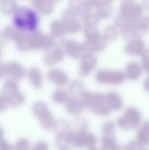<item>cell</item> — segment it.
I'll list each match as a JSON object with an SVG mask.
<instances>
[{"mask_svg": "<svg viewBox=\"0 0 149 150\" xmlns=\"http://www.w3.org/2000/svg\"><path fill=\"white\" fill-rule=\"evenodd\" d=\"M0 74L2 76L7 75V64L0 62Z\"/></svg>", "mask_w": 149, "mask_h": 150, "instance_id": "obj_11", "label": "cell"}, {"mask_svg": "<svg viewBox=\"0 0 149 150\" xmlns=\"http://www.w3.org/2000/svg\"><path fill=\"white\" fill-rule=\"evenodd\" d=\"M7 105H8V103H7L5 98L2 94H0V112L4 111L6 109Z\"/></svg>", "mask_w": 149, "mask_h": 150, "instance_id": "obj_10", "label": "cell"}, {"mask_svg": "<svg viewBox=\"0 0 149 150\" xmlns=\"http://www.w3.org/2000/svg\"><path fill=\"white\" fill-rule=\"evenodd\" d=\"M28 149V142L21 138L19 139L14 145H13V150H27Z\"/></svg>", "mask_w": 149, "mask_h": 150, "instance_id": "obj_8", "label": "cell"}, {"mask_svg": "<svg viewBox=\"0 0 149 150\" xmlns=\"http://www.w3.org/2000/svg\"><path fill=\"white\" fill-rule=\"evenodd\" d=\"M5 99L8 103V105H11L12 107H16V106H18L19 105H21L23 103L24 96L19 91H17Z\"/></svg>", "mask_w": 149, "mask_h": 150, "instance_id": "obj_6", "label": "cell"}, {"mask_svg": "<svg viewBox=\"0 0 149 150\" xmlns=\"http://www.w3.org/2000/svg\"><path fill=\"white\" fill-rule=\"evenodd\" d=\"M13 25L20 32L32 33L37 32L40 24V16L38 12L28 7L20 6L13 14Z\"/></svg>", "mask_w": 149, "mask_h": 150, "instance_id": "obj_1", "label": "cell"}, {"mask_svg": "<svg viewBox=\"0 0 149 150\" xmlns=\"http://www.w3.org/2000/svg\"><path fill=\"white\" fill-rule=\"evenodd\" d=\"M1 94L5 98H7L8 97H10L11 95H12L13 93L18 91V84L17 83L13 80V79H9L7 80L4 85L2 86V91H1Z\"/></svg>", "mask_w": 149, "mask_h": 150, "instance_id": "obj_3", "label": "cell"}, {"mask_svg": "<svg viewBox=\"0 0 149 150\" xmlns=\"http://www.w3.org/2000/svg\"><path fill=\"white\" fill-rule=\"evenodd\" d=\"M1 56H2V50H1V47H0V58H1Z\"/></svg>", "mask_w": 149, "mask_h": 150, "instance_id": "obj_14", "label": "cell"}, {"mask_svg": "<svg viewBox=\"0 0 149 150\" xmlns=\"http://www.w3.org/2000/svg\"><path fill=\"white\" fill-rule=\"evenodd\" d=\"M0 150H13V146H11L5 139L2 138L0 140Z\"/></svg>", "mask_w": 149, "mask_h": 150, "instance_id": "obj_9", "label": "cell"}, {"mask_svg": "<svg viewBox=\"0 0 149 150\" xmlns=\"http://www.w3.org/2000/svg\"><path fill=\"white\" fill-rule=\"evenodd\" d=\"M7 75L13 79H20L24 76L25 70L18 62L13 61L7 64Z\"/></svg>", "mask_w": 149, "mask_h": 150, "instance_id": "obj_2", "label": "cell"}, {"mask_svg": "<svg viewBox=\"0 0 149 150\" xmlns=\"http://www.w3.org/2000/svg\"><path fill=\"white\" fill-rule=\"evenodd\" d=\"M0 77H2V76H1V74H0Z\"/></svg>", "mask_w": 149, "mask_h": 150, "instance_id": "obj_15", "label": "cell"}, {"mask_svg": "<svg viewBox=\"0 0 149 150\" xmlns=\"http://www.w3.org/2000/svg\"><path fill=\"white\" fill-rule=\"evenodd\" d=\"M7 40H8V39H7V38L5 37V35L3 33V32H0V47H1L2 46L5 45L6 42H7Z\"/></svg>", "mask_w": 149, "mask_h": 150, "instance_id": "obj_12", "label": "cell"}, {"mask_svg": "<svg viewBox=\"0 0 149 150\" xmlns=\"http://www.w3.org/2000/svg\"><path fill=\"white\" fill-rule=\"evenodd\" d=\"M2 32L8 40H15L16 36L18 33V30L16 29L12 25H7L4 28V30Z\"/></svg>", "mask_w": 149, "mask_h": 150, "instance_id": "obj_7", "label": "cell"}, {"mask_svg": "<svg viewBox=\"0 0 149 150\" xmlns=\"http://www.w3.org/2000/svg\"><path fill=\"white\" fill-rule=\"evenodd\" d=\"M3 134H4V129H3V127H1V125H0V140L3 138Z\"/></svg>", "mask_w": 149, "mask_h": 150, "instance_id": "obj_13", "label": "cell"}, {"mask_svg": "<svg viewBox=\"0 0 149 150\" xmlns=\"http://www.w3.org/2000/svg\"><path fill=\"white\" fill-rule=\"evenodd\" d=\"M14 40H15L17 47L19 50L24 51V50L27 49L29 41H28V34L26 33L18 31V34H17V36H16Z\"/></svg>", "mask_w": 149, "mask_h": 150, "instance_id": "obj_4", "label": "cell"}, {"mask_svg": "<svg viewBox=\"0 0 149 150\" xmlns=\"http://www.w3.org/2000/svg\"><path fill=\"white\" fill-rule=\"evenodd\" d=\"M18 4L15 1H1L0 2V11L6 15L14 14L18 9Z\"/></svg>", "mask_w": 149, "mask_h": 150, "instance_id": "obj_5", "label": "cell"}]
</instances>
